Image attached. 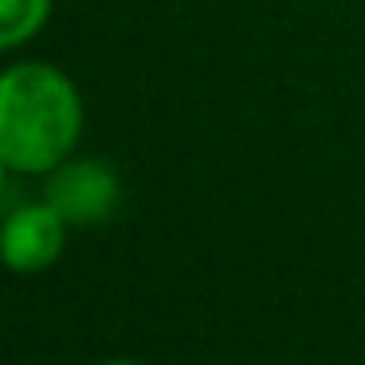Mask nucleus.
<instances>
[{
	"mask_svg": "<svg viewBox=\"0 0 365 365\" xmlns=\"http://www.w3.org/2000/svg\"><path fill=\"white\" fill-rule=\"evenodd\" d=\"M51 16V0H0V51L28 43Z\"/></svg>",
	"mask_w": 365,
	"mask_h": 365,
	"instance_id": "20e7f679",
	"label": "nucleus"
},
{
	"mask_svg": "<svg viewBox=\"0 0 365 365\" xmlns=\"http://www.w3.org/2000/svg\"><path fill=\"white\" fill-rule=\"evenodd\" d=\"M83 98L56 63L28 59L0 71V158L12 173H51L71 158Z\"/></svg>",
	"mask_w": 365,
	"mask_h": 365,
	"instance_id": "f257e3e1",
	"label": "nucleus"
},
{
	"mask_svg": "<svg viewBox=\"0 0 365 365\" xmlns=\"http://www.w3.org/2000/svg\"><path fill=\"white\" fill-rule=\"evenodd\" d=\"M67 228L71 224L51 200L12 208L0 224V263L20 275L48 271L67 247Z\"/></svg>",
	"mask_w": 365,
	"mask_h": 365,
	"instance_id": "f03ea898",
	"label": "nucleus"
},
{
	"mask_svg": "<svg viewBox=\"0 0 365 365\" xmlns=\"http://www.w3.org/2000/svg\"><path fill=\"white\" fill-rule=\"evenodd\" d=\"M103 365H142V361H134V357H110V361H103Z\"/></svg>",
	"mask_w": 365,
	"mask_h": 365,
	"instance_id": "423d86ee",
	"label": "nucleus"
},
{
	"mask_svg": "<svg viewBox=\"0 0 365 365\" xmlns=\"http://www.w3.org/2000/svg\"><path fill=\"white\" fill-rule=\"evenodd\" d=\"M9 173H12V169H9V161L0 158V192H4V181H9Z\"/></svg>",
	"mask_w": 365,
	"mask_h": 365,
	"instance_id": "39448f33",
	"label": "nucleus"
},
{
	"mask_svg": "<svg viewBox=\"0 0 365 365\" xmlns=\"http://www.w3.org/2000/svg\"><path fill=\"white\" fill-rule=\"evenodd\" d=\"M118 173L98 158H67L63 165L48 173V192H43V200H51L63 212V220L75 228H91V224L106 220L118 208Z\"/></svg>",
	"mask_w": 365,
	"mask_h": 365,
	"instance_id": "7ed1b4c3",
	"label": "nucleus"
}]
</instances>
